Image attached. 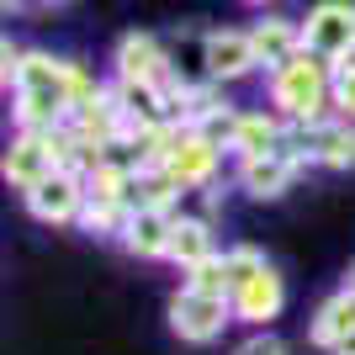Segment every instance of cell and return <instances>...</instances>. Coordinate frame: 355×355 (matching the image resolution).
<instances>
[{
  "label": "cell",
  "instance_id": "cell-6",
  "mask_svg": "<svg viewBox=\"0 0 355 355\" xmlns=\"http://www.w3.org/2000/svg\"><path fill=\"white\" fill-rule=\"evenodd\" d=\"M218 159H223V144H218V138H207L202 128H180V144L170 148L164 170L180 180V191H202V186L218 180Z\"/></svg>",
  "mask_w": 355,
  "mask_h": 355
},
{
  "label": "cell",
  "instance_id": "cell-1",
  "mask_svg": "<svg viewBox=\"0 0 355 355\" xmlns=\"http://www.w3.org/2000/svg\"><path fill=\"white\" fill-rule=\"evenodd\" d=\"M266 90H270V106L286 122H313V117H324V112H334V64L302 48L282 69H270Z\"/></svg>",
  "mask_w": 355,
  "mask_h": 355
},
{
  "label": "cell",
  "instance_id": "cell-18",
  "mask_svg": "<svg viewBox=\"0 0 355 355\" xmlns=\"http://www.w3.org/2000/svg\"><path fill=\"white\" fill-rule=\"evenodd\" d=\"M180 196V180L164 170V164H154V170H138L133 180V207H175Z\"/></svg>",
  "mask_w": 355,
  "mask_h": 355
},
{
  "label": "cell",
  "instance_id": "cell-13",
  "mask_svg": "<svg viewBox=\"0 0 355 355\" xmlns=\"http://www.w3.org/2000/svg\"><path fill=\"white\" fill-rule=\"evenodd\" d=\"M282 144H286V117L282 112H239L234 138H228V148H234L239 159L270 154V148H282Z\"/></svg>",
  "mask_w": 355,
  "mask_h": 355
},
{
  "label": "cell",
  "instance_id": "cell-14",
  "mask_svg": "<svg viewBox=\"0 0 355 355\" xmlns=\"http://www.w3.org/2000/svg\"><path fill=\"white\" fill-rule=\"evenodd\" d=\"M250 37H254V53H260V69H282L292 53H302V21H292V16L254 21Z\"/></svg>",
  "mask_w": 355,
  "mask_h": 355
},
{
  "label": "cell",
  "instance_id": "cell-22",
  "mask_svg": "<svg viewBox=\"0 0 355 355\" xmlns=\"http://www.w3.org/2000/svg\"><path fill=\"white\" fill-rule=\"evenodd\" d=\"M223 260H228V276H234V286L244 282V276H254L260 266H270V260H266L260 250H254V244H234V250L223 254Z\"/></svg>",
  "mask_w": 355,
  "mask_h": 355
},
{
  "label": "cell",
  "instance_id": "cell-21",
  "mask_svg": "<svg viewBox=\"0 0 355 355\" xmlns=\"http://www.w3.org/2000/svg\"><path fill=\"white\" fill-rule=\"evenodd\" d=\"M334 112L355 122V59L334 64Z\"/></svg>",
  "mask_w": 355,
  "mask_h": 355
},
{
  "label": "cell",
  "instance_id": "cell-11",
  "mask_svg": "<svg viewBox=\"0 0 355 355\" xmlns=\"http://www.w3.org/2000/svg\"><path fill=\"white\" fill-rule=\"evenodd\" d=\"M170 234H175V212L170 207H133V218L122 228V250L138 254V260H164Z\"/></svg>",
  "mask_w": 355,
  "mask_h": 355
},
{
  "label": "cell",
  "instance_id": "cell-17",
  "mask_svg": "<svg viewBox=\"0 0 355 355\" xmlns=\"http://www.w3.org/2000/svg\"><path fill=\"white\" fill-rule=\"evenodd\" d=\"M218 254V239H212V223L202 218H175V234H170V254L164 260H175L180 270L202 266V260H212Z\"/></svg>",
  "mask_w": 355,
  "mask_h": 355
},
{
  "label": "cell",
  "instance_id": "cell-23",
  "mask_svg": "<svg viewBox=\"0 0 355 355\" xmlns=\"http://www.w3.org/2000/svg\"><path fill=\"white\" fill-rule=\"evenodd\" d=\"M234 355H286V345L276 340V334H266V329H260V334H250L244 345H234Z\"/></svg>",
  "mask_w": 355,
  "mask_h": 355
},
{
  "label": "cell",
  "instance_id": "cell-24",
  "mask_svg": "<svg viewBox=\"0 0 355 355\" xmlns=\"http://www.w3.org/2000/svg\"><path fill=\"white\" fill-rule=\"evenodd\" d=\"M16 64H21V48H16L11 37H6V43H0V69H6V85H11V74H16Z\"/></svg>",
  "mask_w": 355,
  "mask_h": 355
},
{
  "label": "cell",
  "instance_id": "cell-16",
  "mask_svg": "<svg viewBox=\"0 0 355 355\" xmlns=\"http://www.w3.org/2000/svg\"><path fill=\"white\" fill-rule=\"evenodd\" d=\"M11 117L16 128L27 133H43V128H59V122L74 117V106L64 96H48V90H11Z\"/></svg>",
  "mask_w": 355,
  "mask_h": 355
},
{
  "label": "cell",
  "instance_id": "cell-19",
  "mask_svg": "<svg viewBox=\"0 0 355 355\" xmlns=\"http://www.w3.org/2000/svg\"><path fill=\"white\" fill-rule=\"evenodd\" d=\"M128 218H133V202H96V196H85V212H80V228H85V234H106V239H122Z\"/></svg>",
  "mask_w": 355,
  "mask_h": 355
},
{
  "label": "cell",
  "instance_id": "cell-7",
  "mask_svg": "<svg viewBox=\"0 0 355 355\" xmlns=\"http://www.w3.org/2000/svg\"><path fill=\"white\" fill-rule=\"evenodd\" d=\"M286 308V282L276 266H260L254 276H244V282L234 286V318L250 329H266L270 318H282Z\"/></svg>",
  "mask_w": 355,
  "mask_h": 355
},
{
  "label": "cell",
  "instance_id": "cell-8",
  "mask_svg": "<svg viewBox=\"0 0 355 355\" xmlns=\"http://www.w3.org/2000/svg\"><path fill=\"white\" fill-rule=\"evenodd\" d=\"M59 170V159H53V148L43 144V133H27V128H16L11 148H6V159H0V175H6V186L11 191L27 196L37 180H48Z\"/></svg>",
  "mask_w": 355,
  "mask_h": 355
},
{
  "label": "cell",
  "instance_id": "cell-9",
  "mask_svg": "<svg viewBox=\"0 0 355 355\" xmlns=\"http://www.w3.org/2000/svg\"><path fill=\"white\" fill-rule=\"evenodd\" d=\"M112 74L117 80H164L170 74V43H159L154 32H128L112 48Z\"/></svg>",
  "mask_w": 355,
  "mask_h": 355
},
{
  "label": "cell",
  "instance_id": "cell-26",
  "mask_svg": "<svg viewBox=\"0 0 355 355\" xmlns=\"http://www.w3.org/2000/svg\"><path fill=\"white\" fill-rule=\"evenodd\" d=\"M345 286H350V292H355V260H350V270H345Z\"/></svg>",
  "mask_w": 355,
  "mask_h": 355
},
{
  "label": "cell",
  "instance_id": "cell-5",
  "mask_svg": "<svg viewBox=\"0 0 355 355\" xmlns=\"http://www.w3.org/2000/svg\"><path fill=\"white\" fill-rule=\"evenodd\" d=\"M27 212L37 223H80L85 212V170H53L27 191Z\"/></svg>",
  "mask_w": 355,
  "mask_h": 355
},
{
  "label": "cell",
  "instance_id": "cell-4",
  "mask_svg": "<svg viewBox=\"0 0 355 355\" xmlns=\"http://www.w3.org/2000/svg\"><path fill=\"white\" fill-rule=\"evenodd\" d=\"M308 170V159L297 148H270V154H254V159H239V191H250L254 202H276V196L292 191V180Z\"/></svg>",
  "mask_w": 355,
  "mask_h": 355
},
{
  "label": "cell",
  "instance_id": "cell-10",
  "mask_svg": "<svg viewBox=\"0 0 355 355\" xmlns=\"http://www.w3.org/2000/svg\"><path fill=\"white\" fill-rule=\"evenodd\" d=\"M207 59H212V80L218 85H234V80H250L260 69V53H254V37L239 27H218L207 32Z\"/></svg>",
  "mask_w": 355,
  "mask_h": 355
},
{
  "label": "cell",
  "instance_id": "cell-25",
  "mask_svg": "<svg viewBox=\"0 0 355 355\" xmlns=\"http://www.w3.org/2000/svg\"><path fill=\"white\" fill-rule=\"evenodd\" d=\"M329 355H355V329H350V334H345V340L334 345V350H329Z\"/></svg>",
  "mask_w": 355,
  "mask_h": 355
},
{
  "label": "cell",
  "instance_id": "cell-27",
  "mask_svg": "<svg viewBox=\"0 0 355 355\" xmlns=\"http://www.w3.org/2000/svg\"><path fill=\"white\" fill-rule=\"evenodd\" d=\"M239 6H270V0H239Z\"/></svg>",
  "mask_w": 355,
  "mask_h": 355
},
{
  "label": "cell",
  "instance_id": "cell-15",
  "mask_svg": "<svg viewBox=\"0 0 355 355\" xmlns=\"http://www.w3.org/2000/svg\"><path fill=\"white\" fill-rule=\"evenodd\" d=\"M350 329H355V292H350V286H340L334 297H324V302L313 308L308 340L318 345V350H334V345H340Z\"/></svg>",
  "mask_w": 355,
  "mask_h": 355
},
{
  "label": "cell",
  "instance_id": "cell-3",
  "mask_svg": "<svg viewBox=\"0 0 355 355\" xmlns=\"http://www.w3.org/2000/svg\"><path fill=\"white\" fill-rule=\"evenodd\" d=\"M228 324H234V297H212L196 286H180L170 297V329L186 345H212Z\"/></svg>",
  "mask_w": 355,
  "mask_h": 355
},
{
  "label": "cell",
  "instance_id": "cell-12",
  "mask_svg": "<svg viewBox=\"0 0 355 355\" xmlns=\"http://www.w3.org/2000/svg\"><path fill=\"white\" fill-rule=\"evenodd\" d=\"M170 80H175L180 90H207V85H218V80H212V59H207V32L186 27L175 43H170Z\"/></svg>",
  "mask_w": 355,
  "mask_h": 355
},
{
  "label": "cell",
  "instance_id": "cell-20",
  "mask_svg": "<svg viewBox=\"0 0 355 355\" xmlns=\"http://www.w3.org/2000/svg\"><path fill=\"white\" fill-rule=\"evenodd\" d=\"M186 286H196V292H212V297H234V276H228V260H223V254H212V260L191 266V270H186Z\"/></svg>",
  "mask_w": 355,
  "mask_h": 355
},
{
  "label": "cell",
  "instance_id": "cell-2",
  "mask_svg": "<svg viewBox=\"0 0 355 355\" xmlns=\"http://www.w3.org/2000/svg\"><path fill=\"white\" fill-rule=\"evenodd\" d=\"M302 48L329 64L355 59V0H318L302 16Z\"/></svg>",
  "mask_w": 355,
  "mask_h": 355
}]
</instances>
